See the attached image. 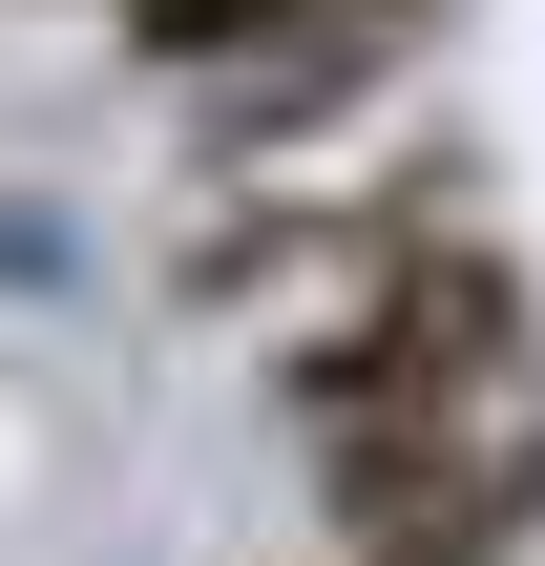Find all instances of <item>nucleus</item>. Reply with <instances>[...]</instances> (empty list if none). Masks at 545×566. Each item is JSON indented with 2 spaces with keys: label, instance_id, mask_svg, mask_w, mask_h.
<instances>
[{
  "label": "nucleus",
  "instance_id": "nucleus-4",
  "mask_svg": "<svg viewBox=\"0 0 545 566\" xmlns=\"http://www.w3.org/2000/svg\"><path fill=\"white\" fill-rule=\"evenodd\" d=\"M315 566H545V420H483V441H357L315 462Z\"/></svg>",
  "mask_w": 545,
  "mask_h": 566
},
{
  "label": "nucleus",
  "instance_id": "nucleus-1",
  "mask_svg": "<svg viewBox=\"0 0 545 566\" xmlns=\"http://www.w3.org/2000/svg\"><path fill=\"white\" fill-rule=\"evenodd\" d=\"M273 420H294L315 462L545 420V294H525V252H504V231H441L420 273H378V294L294 315V336H273Z\"/></svg>",
  "mask_w": 545,
  "mask_h": 566
},
{
  "label": "nucleus",
  "instance_id": "nucleus-3",
  "mask_svg": "<svg viewBox=\"0 0 545 566\" xmlns=\"http://www.w3.org/2000/svg\"><path fill=\"white\" fill-rule=\"evenodd\" d=\"M441 231H483V168H462V147H357V168H273V189H231V210L189 231V294L294 336V315L420 273Z\"/></svg>",
  "mask_w": 545,
  "mask_h": 566
},
{
  "label": "nucleus",
  "instance_id": "nucleus-2",
  "mask_svg": "<svg viewBox=\"0 0 545 566\" xmlns=\"http://www.w3.org/2000/svg\"><path fill=\"white\" fill-rule=\"evenodd\" d=\"M441 42V0H126V63L189 105L210 168H294L315 126L399 105Z\"/></svg>",
  "mask_w": 545,
  "mask_h": 566
}]
</instances>
